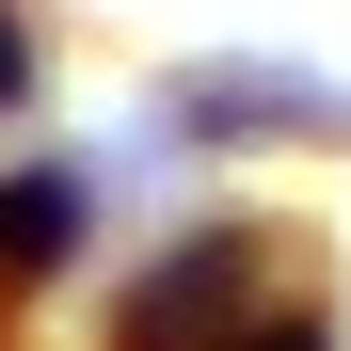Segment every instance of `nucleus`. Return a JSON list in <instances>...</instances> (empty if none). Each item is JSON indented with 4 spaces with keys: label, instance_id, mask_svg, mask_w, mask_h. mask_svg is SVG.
<instances>
[{
    "label": "nucleus",
    "instance_id": "f257e3e1",
    "mask_svg": "<svg viewBox=\"0 0 351 351\" xmlns=\"http://www.w3.org/2000/svg\"><path fill=\"white\" fill-rule=\"evenodd\" d=\"M64 240H80V208H64V176H16V192H0V256H16V271H48Z\"/></svg>",
    "mask_w": 351,
    "mask_h": 351
},
{
    "label": "nucleus",
    "instance_id": "f03ea898",
    "mask_svg": "<svg viewBox=\"0 0 351 351\" xmlns=\"http://www.w3.org/2000/svg\"><path fill=\"white\" fill-rule=\"evenodd\" d=\"M16 80H32V64H16V32H0V96H16Z\"/></svg>",
    "mask_w": 351,
    "mask_h": 351
},
{
    "label": "nucleus",
    "instance_id": "7ed1b4c3",
    "mask_svg": "<svg viewBox=\"0 0 351 351\" xmlns=\"http://www.w3.org/2000/svg\"><path fill=\"white\" fill-rule=\"evenodd\" d=\"M271 351H319V335H271Z\"/></svg>",
    "mask_w": 351,
    "mask_h": 351
}]
</instances>
